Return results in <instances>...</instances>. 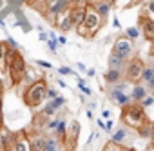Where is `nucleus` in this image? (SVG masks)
<instances>
[{
    "mask_svg": "<svg viewBox=\"0 0 154 151\" xmlns=\"http://www.w3.org/2000/svg\"><path fill=\"white\" fill-rule=\"evenodd\" d=\"M31 140V147H33V151H44L45 149V137L44 135H40V133H36L35 137H31L29 138Z\"/></svg>",
    "mask_w": 154,
    "mask_h": 151,
    "instance_id": "obj_12",
    "label": "nucleus"
},
{
    "mask_svg": "<svg viewBox=\"0 0 154 151\" xmlns=\"http://www.w3.org/2000/svg\"><path fill=\"white\" fill-rule=\"evenodd\" d=\"M125 37L131 38V40H136V38L140 37V31H138L136 27H127V29H125Z\"/></svg>",
    "mask_w": 154,
    "mask_h": 151,
    "instance_id": "obj_21",
    "label": "nucleus"
},
{
    "mask_svg": "<svg viewBox=\"0 0 154 151\" xmlns=\"http://www.w3.org/2000/svg\"><path fill=\"white\" fill-rule=\"evenodd\" d=\"M102 26V17L100 13L93 8V6H87V11H85V18H84V24L78 26V33L84 35V37H93Z\"/></svg>",
    "mask_w": 154,
    "mask_h": 151,
    "instance_id": "obj_4",
    "label": "nucleus"
},
{
    "mask_svg": "<svg viewBox=\"0 0 154 151\" xmlns=\"http://www.w3.org/2000/svg\"><path fill=\"white\" fill-rule=\"evenodd\" d=\"M111 129H112V122H111V120H109V122H107V124H105V131H111Z\"/></svg>",
    "mask_w": 154,
    "mask_h": 151,
    "instance_id": "obj_35",
    "label": "nucleus"
},
{
    "mask_svg": "<svg viewBox=\"0 0 154 151\" xmlns=\"http://www.w3.org/2000/svg\"><path fill=\"white\" fill-rule=\"evenodd\" d=\"M36 64H38V66H44V67H51V64L45 62V60H36Z\"/></svg>",
    "mask_w": 154,
    "mask_h": 151,
    "instance_id": "obj_31",
    "label": "nucleus"
},
{
    "mask_svg": "<svg viewBox=\"0 0 154 151\" xmlns=\"http://www.w3.org/2000/svg\"><path fill=\"white\" fill-rule=\"evenodd\" d=\"M140 104H141L143 108H149V106H152V104H154V97H152V95H147Z\"/></svg>",
    "mask_w": 154,
    "mask_h": 151,
    "instance_id": "obj_24",
    "label": "nucleus"
},
{
    "mask_svg": "<svg viewBox=\"0 0 154 151\" xmlns=\"http://www.w3.org/2000/svg\"><path fill=\"white\" fill-rule=\"evenodd\" d=\"M58 97V93H56V89H51V88H47V93H45V98H49V100H53V98H56Z\"/></svg>",
    "mask_w": 154,
    "mask_h": 151,
    "instance_id": "obj_26",
    "label": "nucleus"
},
{
    "mask_svg": "<svg viewBox=\"0 0 154 151\" xmlns=\"http://www.w3.org/2000/svg\"><path fill=\"white\" fill-rule=\"evenodd\" d=\"M54 113H56V108H54L51 102H49V104L44 108V111H42V115H44V117H51V115H54Z\"/></svg>",
    "mask_w": 154,
    "mask_h": 151,
    "instance_id": "obj_22",
    "label": "nucleus"
},
{
    "mask_svg": "<svg viewBox=\"0 0 154 151\" xmlns=\"http://www.w3.org/2000/svg\"><path fill=\"white\" fill-rule=\"evenodd\" d=\"M58 26H60V29H62V31H69V29H72L74 22H72V17H71V13L63 15V18L58 22Z\"/></svg>",
    "mask_w": 154,
    "mask_h": 151,
    "instance_id": "obj_14",
    "label": "nucleus"
},
{
    "mask_svg": "<svg viewBox=\"0 0 154 151\" xmlns=\"http://www.w3.org/2000/svg\"><path fill=\"white\" fill-rule=\"evenodd\" d=\"M78 131H80V124H78V120H72V122H71V127H67L65 137H63L65 144L69 142V146L65 147V151H74V147H76V140H78Z\"/></svg>",
    "mask_w": 154,
    "mask_h": 151,
    "instance_id": "obj_8",
    "label": "nucleus"
},
{
    "mask_svg": "<svg viewBox=\"0 0 154 151\" xmlns=\"http://www.w3.org/2000/svg\"><path fill=\"white\" fill-rule=\"evenodd\" d=\"M9 46L8 42H0V66H6V56H8Z\"/></svg>",
    "mask_w": 154,
    "mask_h": 151,
    "instance_id": "obj_17",
    "label": "nucleus"
},
{
    "mask_svg": "<svg viewBox=\"0 0 154 151\" xmlns=\"http://www.w3.org/2000/svg\"><path fill=\"white\" fill-rule=\"evenodd\" d=\"M147 97V88H143V86H140V84H136L134 88H132V93H131V98L134 100V102H141L143 98Z\"/></svg>",
    "mask_w": 154,
    "mask_h": 151,
    "instance_id": "obj_13",
    "label": "nucleus"
},
{
    "mask_svg": "<svg viewBox=\"0 0 154 151\" xmlns=\"http://www.w3.org/2000/svg\"><path fill=\"white\" fill-rule=\"evenodd\" d=\"M65 131H67V124H65L63 120H60V122H58V126H56V129H54V133H56L58 137H62V138H63V137H65Z\"/></svg>",
    "mask_w": 154,
    "mask_h": 151,
    "instance_id": "obj_20",
    "label": "nucleus"
},
{
    "mask_svg": "<svg viewBox=\"0 0 154 151\" xmlns=\"http://www.w3.org/2000/svg\"><path fill=\"white\" fill-rule=\"evenodd\" d=\"M2 151H9V149H2Z\"/></svg>",
    "mask_w": 154,
    "mask_h": 151,
    "instance_id": "obj_42",
    "label": "nucleus"
},
{
    "mask_svg": "<svg viewBox=\"0 0 154 151\" xmlns=\"http://www.w3.org/2000/svg\"><path fill=\"white\" fill-rule=\"evenodd\" d=\"M131 53H132V42H131V38H127L125 35H123V37H118L116 42H114V46H112L111 55H114V56L125 60V58L131 56Z\"/></svg>",
    "mask_w": 154,
    "mask_h": 151,
    "instance_id": "obj_5",
    "label": "nucleus"
},
{
    "mask_svg": "<svg viewBox=\"0 0 154 151\" xmlns=\"http://www.w3.org/2000/svg\"><path fill=\"white\" fill-rule=\"evenodd\" d=\"M87 75L89 77H94V69H87Z\"/></svg>",
    "mask_w": 154,
    "mask_h": 151,
    "instance_id": "obj_37",
    "label": "nucleus"
},
{
    "mask_svg": "<svg viewBox=\"0 0 154 151\" xmlns=\"http://www.w3.org/2000/svg\"><path fill=\"white\" fill-rule=\"evenodd\" d=\"M109 97H111V100H112L116 106H120V108H125L127 104H131V97L127 95V91H120V89L112 88L111 93H109Z\"/></svg>",
    "mask_w": 154,
    "mask_h": 151,
    "instance_id": "obj_10",
    "label": "nucleus"
},
{
    "mask_svg": "<svg viewBox=\"0 0 154 151\" xmlns=\"http://www.w3.org/2000/svg\"><path fill=\"white\" fill-rule=\"evenodd\" d=\"M143 69H145V64L140 58H132L127 64V69H125V79H127V82H140Z\"/></svg>",
    "mask_w": 154,
    "mask_h": 151,
    "instance_id": "obj_6",
    "label": "nucleus"
},
{
    "mask_svg": "<svg viewBox=\"0 0 154 151\" xmlns=\"http://www.w3.org/2000/svg\"><path fill=\"white\" fill-rule=\"evenodd\" d=\"M85 11H87V6H76V8H72V9L69 11V13H71V17H72V22H74V26H76V27L84 24Z\"/></svg>",
    "mask_w": 154,
    "mask_h": 151,
    "instance_id": "obj_11",
    "label": "nucleus"
},
{
    "mask_svg": "<svg viewBox=\"0 0 154 151\" xmlns=\"http://www.w3.org/2000/svg\"><path fill=\"white\" fill-rule=\"evenodd\" d=\"M120 69H111V71H107L105 73V80L109 82V84H116L118 82V79H120Z\"/></svg>",
    "mask_w": 154,
    "mask_h": 151,
    "instance_id": "obj_15",
    "label": "nucleus"
},
{
    "mask_svg": "<svg viewBox=\"0 0 154 151\" xmlns=\"http://www.w3.org/2000/svg\"><path fill=\"white\" fill-rule=\"evenodd\" d=\"M98 126H100V127H103V129H105V122H103V120H98Z\"/></svg>",
    "mask_w": 154,
    "mask_h": 151,
    "instance_id": "obj_39",
    "label": "nucleus"
},
{
    "mask_svg": "<svg viewBox=\"0 0 154 151\" xmlns=\"http://www.w3.org/2000/svg\"><path fill=\"white\" fill-rule=\"evenodd\" d=\"M9 151H33L31 147V140L26 133H15L13 138H11V146H9Z\"/></svg>",
    "mask_w": 154,
    "mask_h": 151,
    "instance_id": "obj_7",
    "label": "nucleus"
},
{
    "mask_svg": "<svg viewBox=\"0 0 154 151\" xmlns=\"http://www.w3.org/2000/svg\"><path fill=\"white\" fill-rule=\"evenodd\" d=\"M0 126H2V104H0Z\"/></svg>",
    "mask_w": 154,
    "mask_h": 151,
    "instance_id": "obj_41",
    "label": "nucleus"
},
{
    "mask_svg": "<svg viewBox=\"0 0 154 151\" xmlns=\"http://www.w3.org/2000/svg\"><path fill=\"white\" fill-rule=\"evenodd\" d=\"M147 84H149V88H150V89H154V75H152V77L147 80Z\"/></svg>",
    "mask_w": 154,
    "mask_h": 151,
    "instance_id": "obj_33",
    "label": "nucleus"
},
{
    "mask_svg": "<svg viewBox=\"0 0 154 151\" xmlns=\"http://www.w3.org/2000/svg\"><path fill=\"white\" fill-rule=\"evenodd\" d=\"M78 88H80V89H82V91H84L85 95H91V89H89V88L85 86V82H84V80H80V82H78Z\"/></svg>",
    "mask_w": 154,
    "mask_h": 151,
    "instance_id": "obj_27",
    "label": "nucleus"
},
{
    "mask_svg": "<svg viewBox=\"0 0 154 151\" xmlns=\"http://www.w3.org/2000/svg\"><path fill=\"white\" fill-rule=\"evenodd\" d=\"M152 75H154V67H145L141 73V80H149Z\"/></svg>",
    "mask_w": 154,
    "mask_h": 151,
    "instance_id": "obj_23",
    "label": "nucleus"
},
{
    "mask_svg": "<svg viewBox=\"0 0 154 151\" xmlns=\"http://www.w3.org/2000/svg\"><path fill=\"white\" fill-rule=\"evenodd\" d=\"M122 122L127 126V127H136L140 129L141 126H145L149 120H147V115H145V108L140 104V102H131L123 108V113H122Z\"/></svg>",
    "mask_w": 154,
    "mask_h": 151,
    "instance_id": "obj_1",
    "label": "nucleus"
},
{
    "mask_svg": "<svg viewBox=\"0 0 154 151\" xmlns=\"http://www.w3.org/2000/svg\"><path fill=\"white\" fill-rule=\"evenodd\" d=\"M58 73H60V75H72V69H69L67 66H63V67L58 69Z\"/></svg>",
    "mask_w": 154,
    "mask_h": 151,
    "instance_id": "obj_28",
    "label": "nucleus"
},
{
    "mask_svg": "<svg viewBox=\"0 0 154 151\" xmlns=\"http://www.w3.org/2000/svg\"><path fill=\"white\" fill-rule=\"evenodd\" d=\"M150 55L154 56V40H152V46H150Z\"/></svg>",
    "mask_w": 154,
    "mask_h": 151,
    "instance_id": "obj_40",
    "label": "nucleus"
},
{
    "mask_svg": "<svg viewBox=\"0 0 154 151\" xmlns=\"http://www.w3.org/2000/svg\"><path fill=\"white\" fill-rule=\"evenodd\" d=\"M102 117H103V118H109V117H111V113L105 109V111H102Z\"/></svg>",
    "mask_w": 154,
    "mask_h": 151,
    "instance_id": "obj_36",
    "label": "nucleus"
},
{
    "mask_svg": "<svg viewBox=\"0 0 154 151\" xmlns=\"http://www.w3.org/2000/svg\"><path fill=\"white\" fill-rule=\"evenodd\" d=\"M58 44H67V38L65 37H58Z\"/></svg>",
    "mask_w": 154,
    "mask_h": 151,
    "instance_id": "obj_34",
    "label": "nucleus"
},
{
    "mask_svg": "<svg viewBox=\"0 0 154 151\" xmlns=\"http://www.w3.org/2000/svg\"><path fill=\"white\" fill-rule=\"evenodd\" d=\"M123 64H125V60H122V58H118V56H114V55L109 56V67H111V69H122Z\"/></svg>",
    "mask_w": 154,
    "mask_h": 151,
    "instance_id": "obj_16",
    "label": "nucleus"
},
{
    "mask_svg": "<svg viewBox=\"0 0 154 151\" xmlns=\"http://www.w3.org/2000/svg\"><path fill=\"white\" fill-rule=\"evenodd\" d=\"M6 67H8V71H9V79H11L13 84H18V82L26 77V60H24V56H22L17 49H13V47H9V51H8Z\"/></svg>",
    "mask_w": 154,
    "mask_h": 151,
    "instance_id": "obj_2",
    "label": "nucleus"
},
{
    "mask_svg": "<svg viewBox=\"0 0 154 151\" xmlns=\"http://www.w3.org/2000/svg\"><path fill=\"white\" fill-rule=\"evenodd\" d=\"M58 149H60V147H58V138L51 137V138L45 140V149H44V151H58Z\"/></svg>",
    "mask_w": 154,
    "mask_h": 151,
    "instance_id": "obj_18",
    "label": "nucleus"
},
{
    "mask_svg": "<svg viewBox=\"0 0 154 151\" xmlns=\"http://www.w3.org/2000/svg\"><path fill=\"white\" fill-rule=\"evenodd\" d=\"M147 11H149L150 15H154V0H150V2L147 4Z\"/></svg>",
    "mask_w": 154,
    "mask_h": 151,
    "instance_id": "obj_30",
    "label": "nucleus"
},
{
    "mask_svg": "<svg viewBox=\"0 0 154 151\" xmlns=\"http://www.w3.org/2000/svg\"><path fill=\"white\" fill-rule=\"evenodd\" d=\"M63 102H65V100H63V97H56V98H53V100H51V104H53L56 109H58V108H62V106H63Z\"/></svg>",
    "mask_w": 154,
    "mask_h": 151,
    "instance_id": "obj_25",
    "label": "nucleus"
},
{
    "mask_svg": "<svg viewBox=\"0 0 154 151\" xmlns=\"http://www.w3.org/2000/svg\"><path fill=\"white\" fill-rule=\"evenodd\" d=\"M58 122H60V120H51V122L47 124V129H53V131H54L56 126H58Z\"/></svg>",
    "mask_w": 154,
    "mask_h": 151,
    "instance_id": "obj_29",
    "label": "nucleus"
},
{
    "mask_svg": "<svg viewBox=\"0 0 154 151\" xmlns=\"http://www.w3.org/2000/svg\"><path fill=\"white\" fill-rule=\"evenodd\" d=\"M140 26H141V33H143V37H145L147 40L152 42V40H154V18L143 15V17H140Z\"/></svg>",
    "mask_w": 154,
    "mask_h": 151,
    "instance_id": "obj_9",
    "label": "nucleus"
},
{
    "mask_svg": "<svg viewBox=\"0 0 154 151\" xmlns=\"http://www.w3.org/2000/svg\"><path fill=\"white\" fill-rule=\"evenodd\" d=\"M125 135H127V131H125V127H120L114 135H112V138H111V142H116V144H120V142H123V138H125Z\"/></svg>",
    "mask_w": 154,
    "mask_h": 151,
    "instance_id": "obj_19",
    "label": "nucleus"
},
{
    "mask_svg": "<svg viewBox=\"0 0 154 151\" xmlns=\"http://www.w3.org/2000/svg\"><path fill=\"white\" fill-rule=\"evenodd\" d=\"M112 24H114V27H120V22H118V18H114V20H112Z\"/></svg>",
    "mask_w": 154,
    "mask_h": 151,
    "instance_id": "obj_38",
    "label": "nucleus"
},
{
    "mask_svg": "<svg viewBox=\"0 0 154 151\" xmlns=\"http://www.w3.org/2000/svg\"><path fill=\"white\" fill-rule=\"evenodd\" d=\"M45 93H47V84H45L44 79H40V80L33 82L26 89V93H24V104L27 108H31V109H36L45 100Z\"/></svg>",
    "mask_w": 154,
    "mask_h": 151,
    "instance_id": "obj_3",
    "label": "nucleus"
},
{
    "mask_svg": "<svg viewBox=\"0 0 154 151\" xmlns=\"http://www.w3.org/2000/svg\"><path fill=\"white\" fill-rule=\"evenodd\" d=\"M150 147L154 149V124H152V131H150Z\"/></svg>",
    "mask_w": 154,
    "mask_h": 151,
    "instance_id": "obj_32",
    "label": "nucleus"
}]
</instances>
